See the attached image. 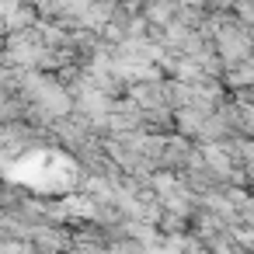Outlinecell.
Returning <instances> with one entry per match:
<instances>
[{
  "mask_svg": "<svg viewBox=\"0 0 254 254\" xmlns=\"http://www.w3.org/2000/svg\"><path fill=\"white\" fill-rule=\"evenodd\" d=\"M14 178L25 181V185L35 188V191H63V188L77 178V167H73L70 157L42 150V153H32V157L18 160Z\"/></svg>",
  "mask_w": 254,
  "mask_h": 254,
  "instance_id": "obj_1",
  "label": "cell"
}]
</instances>
